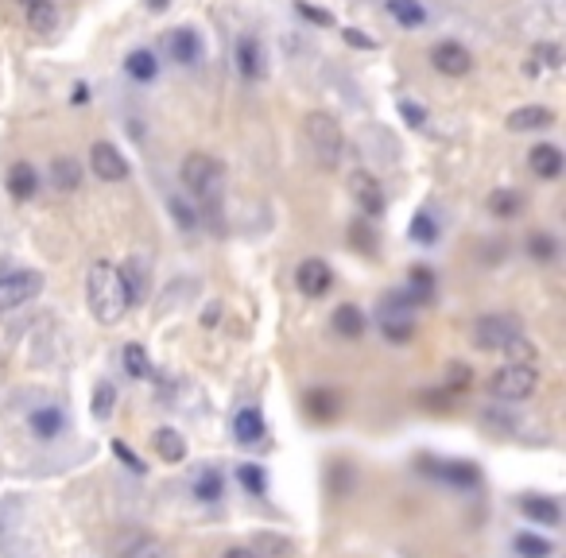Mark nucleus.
Here are the masks:
<instances>
[{
    "mask_svg": "<svg viewBox=\"0 0 566 558\" xmlns=\"http://www.w3.org/2000/svg\"><path fill=\"white\" fill-rule=\"evenodd\" d=\"M524 342V322L516 315H481L473 322V345L485 353H500V349H520Z\"/></svg>",
    "mask_w": 566,
    "mask_h": 558,
    "instance_id": "nucleus-6",
    "label": "nucleus"
},
{
    "mask_svg": "<svg viewBox=\"0 0 566 558\" xmlns=\"http://www.w3.org/2000/svg\"><path fill=\"white\" fill-rule=\"evenodd\" d=\"M407 298L415 303V310L419 306H431L434 303V295H439V276H434V268H427V264H415L407 271Z\"/></svg>",
    "mask_w": 566,
    "mask_h": 558,
    "instance_id": "nucleus-16",
    "label": "nucleus"
},
{
    "mask_svg": "<svg viewBox=\"0 0 566 558\" xmlns=\"http://www.w3.org/2000/svg\"><path fill=\"white\" fill-rule=\"evenodd\" d=\"M121 365H124V372L132 376V380H148V376H151V361L144 353V345H136V342H128L121 349Z\"/></svg>",
    "mask_w": 566,
    "mask_h": 558,
    "instance_id": "nucleus-37",
    "label": "nucleus"
},
{
    "mask_svg": "<svg viewBox=\"0 0 566 558\" xmlns=\"http://www.w3.org/2000/svg\"><path fill=\"white\" fill-rule=\"evenodd\" d=\"M167 50H171V59L178 62V67H198L202 62V39L190 28H175L171 35H167Z\"/></svg>",
    "mask_w": 566,
    "mask_h": 558,
    "instance_id": "nucleus-18",
    "label": "nucleus"
},
{
    "mask_svg": "<svg viewBox=\"0 0 566 558\" xmlns=\"http://www.w3.org/2000/svg\"><path fill=\"white\" fill-rule=\"evenodd\" d=\"M190 492H195V500L202 504H217L225 497V477L222 470H214V465H202L198 477H195V485H190Z\"/></svg>",
    "mask_w": 566,
    "mask_h": 558,
    "instance_id": "nucleus-26",
    "label": "nucleus"
},
{
    "mask_svg": "<svg viewBox=\"0 0 566 558\" xmlns=\"http://www.w3.org/2000/svg\"><path fill=\"white\" fill-rule=\"evenodd\" d=\"M419 473L431 477V481H439V485L461 489V492L481 485V465L461 462V458H419Z\"/></svg>",
    "mask_w": 566,
    "mask_h": 558,
    "instance_id": "nucleus-7",
    "label": "nucleus"
},
{
    "mask_svg": "<svg viewBox=\"0 0 566 558\" xmlns=\"http://www.w3.org/2000/svg\"><path fill=\"white\" fill-rule=\"evenodd\" d=\"M303 411L318 423H333L342 415V396L333 392V388H311V392L303 396Z\"/></svg>",
    "mask_w": 566,
    "mask_h": 558,
    "instance_id": "nucleus-19",
    "label": "nucleus"
},
{
    "mask_svg": "<svg viewBox=\"0 0 566 558\" xmlns=\"http://www.w3.org/2000/svg\"><path fill=\"white\" fill-rule=\"evenodd\" d=\"M117 271H121L124 303L128 306H140L148 298V261H144V256H132V261H124Z\"/></svg>",
    "mask_w": 566,
    "mask_h": 558,
    "instance_id": "nucleus-13",
    "label": "nucleus"
},
{
    "mask_svg": "<svg viewBox=\"0 0 566 558\" xmlns=\"http://www.w3.org/2000/svg\"><path fill=\"white\" fill-rule=\"evenodd\" d=\"M450 399H454V396H450L446 388H443V392H423V404H427L431 411H439V407L446 411V407H450Z\"/></svg>",
    "mask_w": 566,
    "mask_h": 558,
    "instance_id": "nucleus-47",
    "label": "nucleus"
},
{
    "mask_svg": "<svg viewBox=\"0 0 566 558\" xmlns=\"http://www.w3.org/2000/svg\"><path fill=\"white\" fill-rule=\"evenodd\" d=\"M431 67L446 78H466L473 70V55L466 50V43H458V39H443V43L431 47Z\"/></svg>",
    "mask_w": 566,
    "mask_h": 558,
    "instance_id": "nucleus-11",
    "label": "nucleus"
},
{
    "mask_svg": "<svg viewBox=\"0 0 566 558\" xmlns=\"http://www.w3.org/2000/svg\"><path fill=\"white\" fill-rule=\"evenodd\" d=\"M345 237H350V244L361 256H372L377 252V229H372V222L369 217H353L350 222V233H345Z\"/></svg>",
    "mask_w": 566,
    "mask_h": 558,
    "instance_id": "nucleus-38",
    "label": "nucleus"
},
{
    "mask_svg": "<svg viewBox=\"0 0 566 558\" xmlns=\"http://www.w3.org/2000/svg\"><path fill=\"white\" fill-rule=\"evenodd\" d=\"M470 388H473V372H470V365L454 361V365L446 369V392H450V396H466Z\"/></svg>",
    "mask_w": 566,
    "mask_h": 558,
    "instance_id": "nucleus-42",
    "label": "nucleus"
},
{
    "mask_svg": "<svg viewBox=\"0 0 566 558\" xmlns=\"http://www.w3.org/2000/svg\"><path fill=\"white\" fill-rule=\"evenodd\" d=\"M353 481H357V473H353V465L350 462H342V458H333L326 465V489H330V497H350L353 492Z\"/></svg>",
    "mask_w": 566,
    "mask_h": 558,
    "instance_id": "nucleus-30",
    "label": "nucleus"
},
{
    "mask_svg": "<svg viewBox=\"0 0 566 558\" xmlns=\"http://www.w3.org/2000/svg\"><path fill=\"white\" fill-rule=\"evenodd\" d=\"M20 5H23V8H28V5H35V0H20Z\"/></svg>",
    "mask_w": 566,
    "mask_h": 558,
    "instance_id": "nucleus-54",
    "label": "nucleus"
},
{
    "mask_svg": "<svg viewBox=\"0 0 566 558\" xmlns=\"http://www.w3.org/2000/svg\"><path fill=\"white\" fill-rule=\"evenodd\" d=\"M86 303L94 310V318L101 326H117L124 318V288H121V271L113 261H94L89 264V276H86Z\"/></svg>",
    "mask_w": 566,
    "mask_h": 558,
    "instance_id": "nucleus-1",
    "label": "nucleus"
},
{
    "mask_svg": "<svg viewBox=\"0 0 566 558\" xmlns=\"http://www.w3.org/2000/svg\"><path fill=\"white\" fill-rule=\"evenodd\" d=\"M202 322H205V326H217V306H210V310H205V315H202Z\"/></svg>",
    "mask_w": 566,
    "mask_h": 558,
    "instance_id": "nucleus-52",
    "label": "nucleus"
},
{
    "mask_svg": "<svg viewBox=\"0 0 566 558\" xmlns=\"http://www.w3.org/2000/svg\"><path fill=\"white\" fill-rule=\"evenodd\" d=\"M124 70H128V78H132V82H156L160 78V59L151 55L148 47H140V50H132V55L124 59Z\"/></svg>",
    "mask_w": 566,
    "mask_h": 558,
    "instance_id": "nucleus-28",
    "label": "nucleus"
},
{
    "mask_svg": "<svg viewBox=\"0 0 566 558\" xmlns=\"http://www.w3.org/2000/svg\"><path fill=\"white\" fill-rule=\"evenodd\" d=\"M237 481H241V489L249 492V497H264V492H268V473H264V465H256V462H241L237 465Z\"/></svg>",
    "mask_w": 566,
    "mask_h": 558,
    "instance_id": "nucleus-39",
    "label": "nucleus"
},
{
    "mask_svg": "<svg viewBox=\"0 0 566 558\" xmlns=\"http://www.w3.org/2000/svg\"><path fill=\"white\" fill-rule=\"evenodd\" d=\"M512 551H516L520 558H551L555 554V543L535 535V531H520V535L512 539Z\"/></svg>",
    "mask_w": 566,
    "mask_h": 558,
    "instance_id": "nucleus-36",
    "label": "nucleus"
},
{
    "mask_svg": "<svg viewBox=\"0 0 566 558\" xmlns=\"http://www.w3.org/2000/svg\"><path fill=\"white\" fill-rule=\"evenodd\" d=\"M295 288H299V295H306V298L330 295V288H333V268H330L326 261H318V256H306V261L295 268Z\"/></svg>",
    "mask_w": 566,
    "mask_h": 558,
    "instance_id": "nucleus-12",
    "label": "nucleus"
},
{
    "mask_svg": "<svg viewBox=\"0 0 566 558\" xmlns=\"http://www.w3.org/2000/svg\"><path fill=\"white\" fill-rule=\"evenodd\" d=\"M520 210H524V198L516 190H493L488 194V214L497 217V222H512V217H520Z\"/></svg>",
    "mask_w": 566,
    "mask_h": 558,
    "instance_id": "nucleus-33",
    "label": "nucleus"
},
{
    "mask_svg": "<svg viewBox=\"0 0 566 558\" xmlns=\"http://www.w3.org/2000/svg\"><path fill=\"white\" fill-rule=\"evenodd\" d=\"M350 194H353L361 217H369V222H377V217H384V210H388V198H384V190H380V178L369 175V171L350 175Z\"/></svg>",
    "mask_w": 566,
    "mask_h": 558,
    "instance_id": "nucleus-8",
    "label": "nucleus"
},
{
    "mask_svg": "<svg viewBox=\"0 0 566 558\" xmlns=\"http://www.w3.org/2000/svg\"><path fill=\"white\" fill-rule=\"evenodd\" d=\"M377 326L388 345H407L411 337H415V303L407 298L404 288L384 291L380 310H377Z\"/></svg>",
    "mask_w": 566,
    "mask_h": 558,
    "instance_id": "nucleus-3",
    "label": "nucleus"
},
{
    "mask_svg": "<svg viewBox=\"0 0 566 558\" xmlns=\"http://www.w3.org/2000/svg\"><path fill=\"white\" fill-rule=\"evenodd\" d=\"M148 8H151V12H160V8H167V0H148Z\"/></svg>",
    "mask_w": 566,
    "mask_h": 558,
    "instance_id": "nucleus-53",
    "label": "nucleus"
},
{
    "mask_svg": "<svg viewBox=\"0 0 566 558\" xmlns=\"http://www.w3.org/2000/svg\"><path fill=\"white\" fill-rule=\"evenodd\" d=\"M113 404H117V388H113L109 380H97V388H94V404H89L94 419H97V423H105L109 415H113Z\"/></svg>",
    "mask_w": 566,
    "mask_h": 558,
    "instance_id": "nucleus-41",
    "label": "nucleus"
},
{
    "mask_svg": "<svg viewBox=\"0 0 566 558\" xmlns=\"http://www.w3.org/2000/svg\"><path fill=\"white\" fill-rule=\"evenodd\" d=\"M167 206H171V217H175V225L183 229V233L198 229V210H195V206H187L183 198H178V194H171V198H167Z\"/></svg>",
    "mask_w": 566,
    "mask_h": 558,
    "instance_id": "nucleus-43",
    "label": "nucleus"
},
{
    "mask_svg": "<svg viewBox=\"0 0 566 558\" xmlns=\"http://www.w3.org/2000/svg\"><path fill=\"white\" fill-rule=\"evenodd\" d=\"M520 512L539 527H559L562 524V508L555 497H520Z\"/></svg>",
    "mask_w": 566,
    "mask_h": 558,
    "instance_id": "nucleus-22",
    "label": "nucleus"
},
{
    "mask_svg": "<svg viewBox=\"0 0 566 558\" xmlns=\"http://www.w3.org/2000/svg\"><path fill=\"white\" fill-rule=\"evenodd\" d=\"M249 551H252L256 558H288L295 547H291L288 535H276V531H256Z\"/></svg>",
    "mask_w": 566,
    "mask_h": 558,
    "instance_id": "nucleus-31",
    "label": "nucleus"
},
{
    "mask_svg": "<svg viewBox=\"0 0 566 558\" xmlns=\"http://www.w3.org/2000/svg\"><path fill=\"white\" fill-rule=\"evenodd\" d=\"M306 144H311V155L323 171H333L342 160V124L333 121L330 113H306Z\"/></svg>",
    "mask_w": 566,
    "mask_h": 558,
    "instance_id": "nucleus-4",
    "label": "nucleus"
},
{
    "mask_svg": "<svg viewBox=\"0 0 566 558\" xmlns=\"http://www.w3.org/2000/svg\"><path fill=\"white\" fill-rule=\"evenodd\" d=\"M527 256L539 264H551L559 256V241L551 237V233H532V237H527Z\"/></svg>",
    "mask_w": 566,
    "mask_h": 558,
    "instance_id": "nucleus-40",
    "label": "nucleus"
},
{
    "mask_svg": "<svg viewBox=\"0 0 566 558\" xmlns=\"http://www.w3.org/2000/svg\"><path fill=\"white\" fill-rule=\"evenodd\" d=\"M113 453H117V458H121V465H128V470H132V473H140V477H144V473H148V465H144V458H140V453H136V450H128V446L121 443V438H113Z\"/></svg>",
    "mask_w": 566,
    "mask_h": 558,
    "instance_id": "nucleus-45",
    "label": "nucleus"
},
{
    "mask_svg": "<svg viewBox=\"0 0 566 558\" xmlns=\"http://www.w3.org/2000/svg\"><path fill=\"white\" fill-rule=\"evenodd\" d=\"M407 237L423 244V249H431V244H439L443 237V229H439V217H434L431 210H419L415 217H411V225H407Z\"/></svg>",
    "mask_w": 566,
    "mask_h": 558,
    "instance_id": "nucleus-29",
    "label": "nucleus"
},
{
    "mask_svg": "<svg viewBox=\"0 0 566 558\" xmlns=\"http://www.w3.org/2000/svg\"><path fill=\"white\" fill-rule=\"evenodd\" d=\"M28 28L35 35H50L59 28V8L50 5V0H35V5H28Z\"/></svg>",
    "mask_w": 566,
    "mask_h": 558,
    "instance_id": "nucleus-35",
    "label": "nucleus"
},
{
    "mask_svg": "<svg viewBox=\"0 0 566 558\" xmlns=\"http://www.w3.org/2000/svg\"><path fill=\"white\" fill-rule=\"evenodd\" d=\"M508 133H532V128H547L555 124V113H551L547 105H524V109H512L505 116Z\"/></svg>",
    "mask_w": 566,
    "mask_h": 558,
    "instance_id": "nucleus-25",
    "label": "nucleus"
},
{
    "mask_svg": "<svg viewBox=\"0 0 566 558\" xmlns=\"http://www.w3.org/2000/svg\"><path fill=\"white\" fill-rule=\"evenodd\" d=\"M237 70H241V78H249V82L264 78V47H260V39L256 35L237 39Z\"/></svg>",
    "mask_w": 566,
    "mask_h": 558,
    "instance_id": "nucleus-21",
    "label": "nucleus"
},
{
    "mask_svg": "<svg viewBox=\"0 0 566 558\" xmlns=\"http://www.w3.org/2000/svg\"><path fill=\"white\" fill-rule=\"evenodd\" d=\"M384 8H388V16L400 23V28L415 32L427 23V8H423V0H384Z\"/></svg>",
    "mask_w": 566,
    "mask_h": 558,
    "instance_id": "nucleus-27",
    "label": "nucleus"
},
{
    "mask_svg": "<svg viewBox=\"0 0 566 558\" xmlns=\"http://www.w3.org/2000/svg\"><path fill=\"white\" fill-rule=\"evenodd\" d=\"M40 291H43L40 271H8V276H0V310L32 303Z\"/></svg>",
    "mask_w": 566,
    "mask_h": 558,
    "instance_id": "nucleus-9",
    "label": "nucleus"
},
{
    "mask_svg": "<svg viewBox=\"0 0 566 558\" xmlns=\"http://www.w3.org/2000/svg\"><path fill=\"white\" fill-rule=\"evenodd\" d=\"M396 109H400V116H404V121H407L411 128H423V124H427V109H423L419 101H407V97H404Z\"/></svg>",
    "mask_w": 566,
    "mask_h": 558,
    "instance_id": "nucleus-46",
    "label": "nucleus"
},
{
    "mask_svg": "<svg viewBox=\"0 0 566 558\" xmlns=\"http://www.w3.org/2000/svg\"><path fill=\"white\" fill-rule=\"evenodd\" d=\"M89 167H94V175L101 183H124V178L132 175V167H128L121 148L109 144V140H97V144L89 148Z\"/></svg>",
    "mask_w": 566,
    "mask_h": 558,
    "instance_id": "nucleus-10",
    "label": "nucleus"
},
{
    "mask_svg": "<svg viewBox=\"0 0 566 558\" xmlns=\"http://www.w3.org/2000/svg\"><path fill=\"white\" fill-rule=\"evenodd\" d=\"M345 43H350V47H361V50H372V47H377V39L361 35L357 28H345Z\"/></svg>",
    "mask_w": 566,
    "mask_h": 558,
    "instance_id": "nucleus-48",
    "label": "nucleus"
},
{
    "mask_svg": "<svg viewBox=\"0 0 566 558\" xmlns=\"http://www.w3.org/2000/svg\"><path fill=\"white\" fill-rule=\"evenodd\" d=\"M178 178H183V187L190 190V198L202 202L210 214H217V190L225 183L222 160H214V155H205V151H190L183 167H178Z\"/></svg>",
    "mask_w": 566,
    "mask_h": 558,
    "instance_id": "nucleus-2",
    "label": "nucleus"
},
{
    "mask_svg": "<svg viewBox=\"0 0 566 558\" xmlns=\"http://www.w3.org/2000/svg\"><path fill=\"white\" fill-rule=\"evenodd\" d=\"M535 388H539V372H535V365H527V361H512V365L488 376V396H493L497 404H520Z\"/></svg>",
    "mask_w": 566,
    "mask_h": 558,
    "instance_id": "nucleus-5",
    "label": "nucleus"
},
{
    "mask_svg": "<svg viewBox=\"0 0 566 558\" xmlns=\"http://www.w3.org/2000/svg\"><path fill=\"white\" fill-rule=\"evenodd\" d=\"M70 101H74V105H86V101H89V86H86V82L74 86V97H70Z\"/></svg>",
    "mask_w": 566,
    "mask_h": 558,
    "instance_id": "nucleus-50",
    "label": "nucleus"
},
{
    "mask_svg": "<svg viewBox=\"0 0 566 558\" xmlns=\"http://www.w3.org/2000/svg\"><path fill=\"white\" fill-rule=\"evenodd\" d=\"M330 326H333V334H338V337H345V342H361V337H365V310L353 306V303H342L338 310H333Z\"/></svg>",
    "mask_w": 566,
    "mask_h": 558,
    "instance_id": "nucleus-23",
    "label": "nucleus"
},
{
    "mask_svg": "<svg viewBox=\"0 0 566 558\" xmlns=\"http://www.w3.org/2000/svg\"><path fill=\"white\" fill-rule=\"evenodd\" d=\"M295 12H299L303 20H311L315 28H333V16L326 8H315V5H306V0H295Z\"/></svg>",
    "mask_w": 566,
    "mask_h": 558,
    "instance_id": "nucleus-44",
    "label": "nucleus"
},
{
    "mask_svg": "<svg viewBox=\"0 0 566 558\" xmlns=\"http://www.w3.org/2000/svg\"><path fill=\"white\" fill-rule=\"evenodd\" d=\"M50 183L55 190H78L82 187V167L70 160V155H55V163H50Z\"/></svg>",
    "mask_w": 566,
    "mask_h": 558,
    "instance_id": "nucleus-32",
    "label": "nucleus"
},
{
    "mask_svg": "<svg viewBox=\"0 0 566 558\" xmlns=\"http://www.w3.org/2000/svg\"><path fill=\"white\" fill-rule=\"evenodd\" d=\"M156 453L167 462V465H178L187 458V443H183V435L171 431V426H160L156 431Z\"/></svg>",
    "mask_w": 566,
    "mask_h": 558,
    "instance_id": "nucleus-34",
    "label": "nucleus"
},
{
    "mask_svg": "<svg viewBox=\"0 0 566 558\" xmlns=\"http://www.w3.org/2000/svg\"><path fill=\"white\" fill-rule=\"evenodd\" d=\"M264 431H268V423H264L260 407H241L233 415V438L241 446H256L264 438Z\"/></svg>",
    "mask_w": 566,
    "mask_h": 558,
    "instance_id": "nucleus-24",
    "label": "nucleus"
},
{
    "mask_svg": "<svg viewBox=\"0 0 566 558\" xmlns=\"http://www.w3.org/2000/svg\"><path fill=\"white\" fill-rule=\"evenodd\" d=\"M222 558H256V554H252L249 547H229V551H225Z\"/></svg>",
    "mask_w": 566,
    "mask_h": 558,
    "instance_id": "nucleus-51",
    "label": "nucleus"
},
{
    "mask_svg": "<svg viewBox=\"0 0 566 558\" xmlns=\"http://www.w3.org/2000/svg\"><path fill=\"white\" fill-rule=\"evenodd\" d=\"M5 187H8V194L16 202H28V198L40 194V171H35L28 160H16L8 167V175H5Z\"/></svg>",
    "mask_w": 566,
    "mask_h": 558,
    "instance_id": "nucleus-15",
    "label": "nucleus"
},
{
    "mask_svg": "<svg viewBox=\"0 0 566 558\" xmlns=\"http://www.w3.org/2000/svg\"><path fill=\"white\" fill-rule=\"evenodd\" d=\"M532 59H543L547 67H559V47H555V43H539Z\"/></svg>",
    "mask_w": 566,
    "mask_h": 558,
    "instance_id": "nucleus-49",
    "label": "nucleus"
},
{
    "mask_svg": "<svg viewBox=\"0 0 566 558\" xmlns=\"http://www.w3.org/2000/svg\"><path fill=\"white\" fill-rule=\"evenodd\" d=\"M28 426H32V435L40 438V443H55V438L67 431V411L55 407V404L35 407V411L28 415Z\"/></svg>",
    "mask_w": 566,
    "mask_h": 558,
    "instance_id": "nucleus-17",
    "label": "nucleus"
},
{
    "mask_svg": "<svg viewBox=\"0 0 566 558\" xmlns=\"http://www.w3.org/2000/svg\"><path fill=\"white\" fill-rule=\"evenodd\" d=\"M113 558H163V543L148 531H124L113 543Z\"/></svg>",
    "mask_w": 566,
    "mask_h": 558,
    "instance_id": "nucleus-14",
    "label": "nucleus"
},
{
    "mask_svg": "<svg viewBox=\"0 0 566 558\" xmlns=\"http://www.w3.org/2000/svg\"><path fill=\"white\" fill-rule=\"evenodd\" d=\"M527 167H532L535 178H547V183H551V178L562 175L566 160H562V151L555 144H535L532 151H527Z\"/></svg>",
    "mask_w": 566,
    "mask_h": 558,
    "instance_id": "nucleus-20",
    "label": "nucleus"
}]
</instances>
